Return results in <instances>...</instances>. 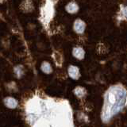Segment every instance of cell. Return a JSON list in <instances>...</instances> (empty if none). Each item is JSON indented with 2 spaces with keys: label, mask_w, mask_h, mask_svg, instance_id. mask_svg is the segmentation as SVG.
Here are the masks:
<instances>
[{
  "label": "cell",
  "mask_w": 127,
  "mask_h": 127,
  "mask_svg": "<svg viewBox=\"0 0 127 127\" xmlns=\"http://www.w3.org/2000/svg\"><path fill=\"white\" fill-rule=\"evenodd\" d=\"M86 24L80 19H77L74 23V30L77 33H83L85 30Z\"/></svg>",
  "instance_id": "cell-2"
},
{
  "label": "cell",
  "mask_w": 127,
  "mask_h": 127,
  "mask_svg": "<svg viewBox=\"0 0 127 127\" xmlns=\"http://www.w3.org/2000/svg\"><path fill=\"white\" fill-rule=\"evenodd\" d=\"M79 10V6L75 2H71L67 5L66 6V10L70 14H75Z\"/></svg>",
  "instance_id": "cell-6"
},
{
  "label": "cell",
  "mask_w": 127,
  "mask_h": 127,
  "mask_svg": "<svg viewBox=\"0 0 127 127\" xmlns=\"http://www.w3.org/2000/svg\"><path fill=\"white\" fill-rule=\"evenodd\" d=\"M72 54L75 58H77L79 60H82V59H83V57H84L85 52L82 48L76 47V48H75V49H73Z\"/></svg>",
  "instance_id": "cell-4"
},
{
  "label": "cell",
  "mask_w": 127,
  "mask_h": 127,
  "mask_svg": "<svg viewBox=\"0 0 127 127\" xmlns=\"http://www.w3.org/2000/svg\"><path fill=\"white\" fill-rule=\"evenodd\" d=\"M124 91L118 88H111L106 95L105 103L106 106L104 109H106V113L104 114L107 115L116 113L119 111L123 105L124 100Z\"/></svg>",
  "instance_id": "cell-1"
},
{
  "label": "cell",
  "mask_w": 127,
  "mask_h": 127,
  "mask_svg": "<svg viewBox=\"0 0 127 127\" xmlns=\"http://www.w3.org/2000/svg\"><path fill=\"white\" fill-rule=\"evenodd\" d=\"M41 70L44 71V72L46 73V74H49V73L52 72V67L48 62H43V64H41Z\"/></svg>",
  "instance_id": "cell-8"
},
{
  "label": "cell",
  "mask_w": 127,
  "mask_h": 127,
  "mask_svg": "<svg viewBox=\"0 0 127 127\" xmlns=\"http://www.w3.org/2000/svg\"><path fill=\"white\" fill-rule=\"evenodd\" d=\"M74 92H75V95H76V96L82 98V97H83L86 95L87 91H86L85 88H83V87H76V88L75 89Z\"/></svg>",
  "instance_id": "cell-7"
},
{
  "label": "cell",
  "mask_w": 127,
  "mask_h": 127,
  "mask_svg": "<svg viewBox=\"0 0 127 127\" xmlns=\"http://www.w3.org/2000/svg\"><path fill=\"white\" fill-rule=\"evenodd\" d=\"M4 102H5V105L10 109H14L18 106V101L11 97L6 98L5 100H4Z\"/></svg>",
  "instance_id": "cell-5"
},
{
  "label": "cell",
  "mask_w": 127,
  "mask_h": 127,
  "mask_svg": "<svg viewBox=\"0 0 127 127\" xmlns=\"http://www.w3.org/2000/svg\"><path fill=\"white\" fill-rule=\"evenodd\" d=\"M68 75H70L71 78H72L74 79H77L80 76L79 68L76 66H73V65H71L68 67Z\"/></svg>",
  "instance_id": "cell-3"
}]
</instances>
